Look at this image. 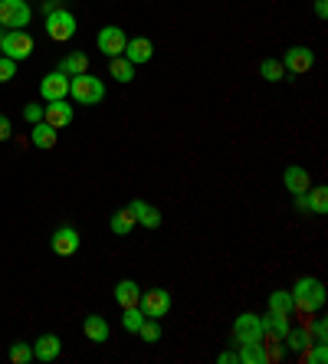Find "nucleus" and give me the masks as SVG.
Wrapping results in <instances>:
<instances>
[{
	"label": "nucleus",
	"instance_id": "13",
	"mask_svg": "<svg viewBox=\"0 0 328 364\" xmlns=\"http://www.w3.org/2000/svg\"><path fill=\"white\" fill-rule=\"evenodd\" d=\"M132 66H138V63H152L154 56V43L148 40V36H135V40L125 43V53H122Z\"/></svg>",
	"mask_w": 328,
	"mask_h": 364
},
{
	"label": "nucleus",
	"instance_id": "25",
	"mask_svg": "<svg viewBox=\"0 0 328 364\" xmlns=\"http://www.w3.org/2000/svg\"><path fill=\"white\" fill-rule=\"evenodd\" d=\"M260 322H263V328L276 331L279 338L286 341V335H289V315H276V312H270V315H263Z\"/></svg>",
	"mask_w": 328,
	"mask_h": 364
},
{
	"label": "nucleus",
	"instance_id": "34",
	"mask_svg": "<svg viewBox=\"0 0 328 364\" xmlns=\"http://www.w3.org/2000/svg\"><path fill=\"white\" fill-rule=\"evenodd\" d=\"M23 119L33 122V125H36V122H43V105H26V109H23Z\"/></svg>",
	"mask_w": 328,
	"mask_h": 364
},
{
	"label": "nucleus",
	"instance_id": "29",
	"mask_svg": "<svg viewBox=\"0 0 328 364\" xmlns=\"http://www.w3.org/2000/svg\"><path fill=\"white\" fill-rule=\"evenodd\" d=\"M122 312H125V315H122V328L135 331V335H138V328H142V322H144V312H142V309H122Z\"/></svg>",
	"mask_w": 328,
	"mask_h": 364
},
{
	"label": "nucleus",
	"instance_id": "32",
	"mask_svg": "<svg viewBox=\"0 0 328 364\" xmlns=\"http://www.w3.org/2000/svg\"><path fill=\"white\" fill-rule=\"evenodd\" d=\"M14 76H17V63L7 60V56H0V82H10Z\"/></svg>",
	"mask_w": 328,
	"mask_h": 364
},
{
	"label": "nucleus",
	"instance_id": "15",
	"mask_svg": "<svg viewBox=\"0 0 328 364\" xmlns=\"http://www.w3.org/2000/svg\"><path fill=\"white\" fill-rule=\"evenodd\" d=\"M128 207H132L135 220L142 223L144 230H158V227H161V210H158V207H152L148 200H132Z\"/></svg>",
	"mask_w": 328,
	"mask_h": 364
},
{
	"label": "nucleus",
	"instance_id": "9",
	"mask_svg": "<svg viewBox=\"0 0 328 364\" xmlns=\"http://www.w3.org/2000/svg\"><path fill=\"white\" fill-rule=\"evenodd\" d=\"M43 122L53 125L56 132H63V128L73 125V105H69L66 99H56V102H50V105H43Z\"/></svg>",
	"mask_w": 328,
	"mask_h": 364
},
{
	"label": "nucleus",
	"instance_id": "10",
	"mask_svg": "<svg viewBox=\"0 0 328 364\" xmlns=\"http://www.w3.org/2000/svg\"><path fill=\"white\" fill-rule=\"evenodd\" d=\"M125 33L118 30V26H102L99 30V53H105V56H122L125 53Z\"/></svg>",
	"mask_w": 328,
	"mask_h": 364
},
{
	"label": "nucleus",
	"instance_id": "19",
	"mask_svg": "<svg viewBox=\"0 0 328 364\" xmlns=\"http://www.w3.org/2000/svg\"><path fill=\"white\" fill-rule=\"evenodd\" d=\"M83 331H85V338L95 341V345H102V341H109V322H105L102 315H85Z\"/></svg>",
	"mask_w": 328,
	"mask_h": 364
},
{
	"label": "nucleus",
	"instance_id": "39",
	"mask_svg": "<svg viewBox=\"0 0 328 364\" xmlns=\"http://www.w3.org/2000/svg\"><path fill=\"white\" fill-rule=\"evenodd\" d=\"M217 361H220V364H233V361H236V355H233V351H223V355H220Z\"/></svg>",
	"mask_w": 328,
	"mask_h": 364
},
{
	"label": "nucleus",
	"instance_id": "30",
	"mask_svg": "<svg viewBox=\"0 0 328 364\" xmlns=\"http://www.w3.org/2000/svg\"><path fill=\"white\" fill-rule=\"evenodd\" d=\"M10 361H14V364H26V361H33V348L23 345V341H17V345H10Z\"/></svg>",
	"mask_w": 328,
	"mask_h": 364
},
{
	"label": "nucleus",
	"instance_id": "6",
	"mask_svg": "<svg viewBox=\"0 0 328 364\" xmlns=\"http://www.w3.org/2000/svg\"><path fill=\"white\" fill-rule=\"evenodd\" d=\"M138 309L144 312V318H161L171 312V292L168 289H148V292H142Z\"/></svg>",
	"mask_w": 328,
	"mask_h": 364
},
{
	"label": "nucleus",
	"instance_id": "35",
	"mask_svg": "<svg viewBox=\"0 0 328 364\" xmlns=\"http://www.w3.org/2000/svg\"><path fill=\"white\" fill-rule=\"evenodd\" d=\"M10 135H14V125H10V119L0 112V141H7Z\"/></svg>",
	"mask_w": 328,
	"mask_h": 364
},
{
	"label": "nucleus",
	"instance_id": "18",
	"mask_svg": "<svg viewBox=\"0 0 328 364\" xmlns=\"http://www.w3.org/2000/svg\"><path fill=\"white\" fill-rule=\"evenodd\" d=\"M109 227H112V233H115V237H128V233L138 227V220H135V213H132V207H122V210L112 213Z\"/></svg>",
	"mask_w": 328,
	"mask_h": 364
},
{
	"label": "nucleus",
	"instance_id": "40",
	"mask_svg": "<svg viewBox=\"0 0 328 364\" xmlns=\"http://www.w3.org/2000/svg\"><path fill=\"white\" fill-rule=\"evenodd\" d=\"M4 33H7V30H4V26H0V40H4Z\"/></svg>",
	"mask_w": 328,
	"mask_h": 364
},
{
	"label": "nucleus",
	"instance_id": "21",
	"mask_svg": "<svg viewBox=\"0 0 328 364\" xmlns=\"http://www.w3.org/2000/svg\"><path fill=\"white\" fill-rule=\"evenodd\" d=\"M59 73H66L69 79L83 76V73H89V56H85V53H69V56L59 60Z\"/></svg>",
	"mask_w": 328,
	"mask_h": 364
},
{
	"label": "nucleus",
	"instance_id": "17",
	"mask_svg": "<svg viewBox=\"0 0 328 364\" xmlns=\"http://www.w3.org/2000/svg\"><path fill=\"white\" fill-rule=\"evenodd\" d=\"M115 302L122 305V309H138V302H142V289H138V282L132 279H122L115 286Z\"/></svg>",
	"mask_w": 328,
	"mask_h": 364
},
{
	"label": "nucleus",
	"instance_id": "20",
	"mask_svg": "<svg viewBox=\"0 0 328 364\" xmlns=\"http://www.w3.org/2000/svg\"><path fill=\"white\" fill-rule=\"evenodd\" d=\"M59 351H63V341H59L56 335H43V338H36V345H33L36 361H53V358H59Z\"/></svg>",
	"mask_w": 328,
	"mask_h": 364
},
{
	"label": "nucleus",
	"instance_id": "27",
	"mask_svg": "<svg viewBox=\"0 0 328 364\" xmlns=\"http://www.w3.org/2000/svg\"><path fill=\"white\" fill-rule=\"evenodd\" d=\"M260 76L266 79V82H282L286 69H282V63H279V60H263L260 63Z\"/></svg>",
	"mask_w": 328,
	"mask_h": 364
},
{
	"label": "nucleus",
	"instance_id": "1",
	"mask_svg": "<svg viewBox=\"0 0 328 364\" xmlns=\"http://www.w3.org/2000/svg\"><path fill=\"white\" fill-rule=\"evenodd\" d=\"M289 292H292V312L305 315V318L315 315L322 305H325V286H322L315 276H302Z\"/></svg>",
	"mask_w": 328,
	"mask_h": 364
},
{
	"label": "nucleus",
	"instance_id": "38",
	"mask_svg": "<svg viewBox=\"0 0 328 364\" xmlns=\"http://www.w3.org/2000/svg\"><path fill=\"white\" fill-rule=\"evenodd\" d=\"M59 7H63V0H43V17L53 14V10H59Z\"/></svg>",
	"mask_w": 328,
	"mask_h": 364
},
{
	"label": "nucleus",
	"instance_id": "23",
	"mask_svg": "<svg viewBox=\"0 0 328 364\" xmlns=\"http://www.w3.org/2000/svg\"><path fill=\"white\" fill-rule=\"evenodd\" d=\"M109 73H112V79H118V82H132V79H135V66H132L125 56H112Z\"/></svg>",
	"mask_w": 328,
	"mask_h": 364
},
{
	"label": "nucleus",
	"instance_id": "8",
	"mask_svg": "<svg viewBox=\"0 0 328 364\" xmlns=\"http://www.w3.org/2000/svg\"><path fill=\"white\" fill-rule=\"evenodd\" d=\"M263 338V322L260 315L243 312L240 318L233 322V341L236 345H246V341H260Z\"/></svg>",
	"mask_w": 328,
	"mask_h": 364
},
{
	"label": "nucleus",
	"instance_id": "33",
	"mask_svg": "<svg viewBox=\"0 0 328 364\" xmlns=\"http://www.w3.org/2000/svg\"><path fill=\"white\" fill-rule=\"evenodd\" d=\"M309 335H312V341H325V335H328V322H325V318H319V322L312 325Z\"/></svg>",
	"mask_w": 328,
	"mask_h": 364
},
{
	"label": "nucleus",
	"instance_id": "24",
	"mask_svg": "<svg viewBox=\"0 0 328 364\" xmlns=\"http://www.w3.org/2000/svg\"><path fill=\"white\" fill-rule=\"evenodd\" d=\"M270 312L276 315H292V292L289 289H276L270 296Z\"/></svg>",
	"mask_w": 328,
	"mask_h": 364
},
{
	"label": "nucleus",
	"instance_id": "14",
	"mask_svg": "<svg viewBox=\"0 0 328 364\" xmlns=\"http://www.w3.org/2000/svg\"><path fill=\"white\" fill-rule=\"evenodd\" d=\"M282 184H286L289 194H305L312 187V178H309V171L299 168V164H289L286 174H282Z\"/></svg>",
	"mask_w": 328,
	"mask_h": 364
},
{
	"label": "nucleus",
	"instance_id": "12",
	"mask_svg": "<svg viewBox=\"0 0 328 364\" xmlns=\"http://www.w3.org/2000/svg\"><path fill=\"white\" fill-rule=\"evenodd\" d=\"M79 233L73 227H59L56 233H53V240H50V246H53V253L56 256H73V253H79Z\"/></svg>",
	"mask_w": 328,
	"mask_h": 364
},
{
	"label": "nucleus",
	"instance_id": "3",
	"mask_svg": "<svg viewBox=\"0 0 328 364\" xmlns=\"http://www.w3.org/2000/svg\"><path fill=\"white\" fill-rule=\"evenodd\" d=\"M33 36L26 33V30H7L4 40H0V53L7 56V60L20 63V60H30L33 56Z\"/></svg>",
	"mask_w": 328,
	"mask_h": 364
},
{
	"label": "nucleus",
	"instance_id": "22",
	"mask_svg": "<svg viewBox=\"0 0 328 364\" xmlns=\"http://www.w3.org/2000/svg\"><path fill=\"white\" fill-rule=\"evenodd\" d=\"M236 361H243V364H270V361H266V348H263V338L240 345V355H236Z\"/></svg>",
	"mask_w": 328,
	"mask_h": 364
},
{
	"label": "nucleus",
	"instance_id": "16",
	"mask_svg": "<svg viewBox=\"0 0 328 364\" xmlns=\"http://www.w3.org/2000/svg\"><path fill=\"white\" fill-rule=\"evenodd\" d=\"M30 141H33V148H40V151H50V148H56L59 132L53 125H46V122H36L33 132H30Z\"/></svg>",
	"mask_w": 328,
	"mask_h": 364
},
{
	"label": "nucleus",
	"instance_id": "26",
	"mask_svg": "<svg viewBox=\"0 0 328 364\" xmlns=\"http://www.w3.org/2000/svg\"><path fill=\"white\" fill-rule=\"evenodd\" d=\"M305 197H309V207H312V213H328V191L325 187H309L305 191Z\"/></svg>",
	"mask_w": 328,
	"mask_h": 364
},
{
	"label": "nucleus",
	"instance_id": "31",
	"mask_svg": "<svg viewBox=\"0 0 328 364\" xmlns=\"http://www.w3.org/2000/svg\"><path fill=\"white\" fill-rule=\"evenodd\" d=\"M138 335H142V341H148V345H154V341L161 338V328H158V322H154V318H144V322H142V328H138Z\"/></svg>",
	"mask_w": 328,
	"mask_h": 364
},
{
	"label": "nucleus",
	"instance_id": "37",
	"mask_svg": "<svg viewBox=\"0 0 328 364\" xmlns=\"http://www.w3.org/2000/svg\"><path fill=\"white\" fill-rule=\"evenodd\" d=\"M315 17L319 20L328 17V0H315Z\"/></svg>",
	"mask_w": 328,
	"mask_h": 364
},
{
	"label": "nucleus",
	"instance_id": "11",
	"mask_svg": "<svg viewBox=\"0 0 328 364\" xmlns=\"http://www.w3.org/2000/svg\"><path fill=\"white\" fill-rule=\"evenodd\" d=\"M40 95L46 102L66 99V95H69V76H66V73H59V69H56V73H50V76L40 82Z\"/></svg>",
	"mask_w": 328,
	"mask_h": 364
},
{
	"label": "nucleus",
	"instance_id": "4",
	"mask_svg": "<svg viewBox=\"0 0 328 364\" xmlns=\"http://www.w3.org/2000/svg\"><path fill=\"white\" fill-rule=\"evenodd\" d=\"M79 26H76V17L69 14V10H53V14H46V36L56 43H66L73 40V33H76Z\"/></svg>",
	"mask_w": 328,
	"mask_h": 364
},
{
	"label": "nucleus",
	"instance_id": "28",
	"mask_svg": "<svg viewBox=\"0 0 328 364\" xmlns=\"http://www.w3.org/2000/svg\"><path fill=\"white\" fill-rule=\"evenodd\" d=\"M286 341H289V348L292 351H305V348L312 345V335H309V328H289V335H286Z\"/></svg>",
	"mask_w": 328,
	"mask_h": 364
},
{
	"label": "nucleus",
	"instance_id": "7",
	"mask_svg": "<svg viewBox=\"0 0 328 364\" xmlns=\"http://www.w3.org/2000/svg\"><path fill=\"white\" fill-rule=\"evenodd\" d=\"M312 66H315V53L309 46H292V50L282 53V69L292 76H305Z\"/></svg>",
	"mask_w": 328,
	"mask_h": 364
},
{
	"label": "nucleus",
	"instance_id": "36",
	"mask_svg": "<svg viewBox=\"0 0 328 364\" xmlns=\"http://www.w3.org/2000/svg\"><path fill=\"white\" fill-rule=\"evenodd\" d=\"M295 197V210H299V213H312V207H309V197H305V194H292Z\"/></svg>",
	"mask_w": 328,
	"mask_h": 364
},
{
	"label": "nucleus",
	"instance_id": "5",
	"mask_svg": "<svg viewBox=\"0 0 328 364\" xmlns=\"http://www.w3.org/2000/svg\"><path fill=\"white\" fill-rule=\"evenodd\" d=\"M30 17H33V10L26 7V0H0V26L23 30Z\"/></svg>",
	"mask_w": 328,
	"mask_h": 364
},
{
	"label": "nucleus",
	"instance_id": "2",
	"mask_svg": "<svg viewBox=\"0 0 328 364\" xmlns=\"http://www.w3.org/2000/svg\"><path fill=\"white\" fill-rule=\"evenodd\" d=\"M69 92H73V99H76L79 105H99V102L105 99V85L99 82V76L83 73V76L69 79Z\"/></svg>",
	"mask_w": 328,
	"mask_h": 364
}]
</instances>
